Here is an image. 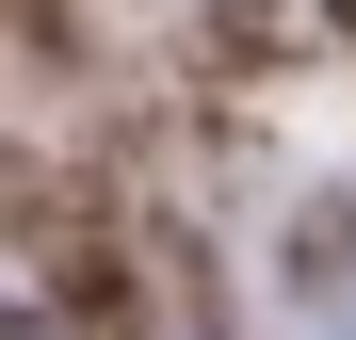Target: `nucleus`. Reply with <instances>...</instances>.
Segmentation results:
<instances>
[{
  "label": "nucleus",
  "instance_id": "1",
  "mask_svg": "<svg viewBox=\"0 0 356 340\" xmlns=\"http://www.w3.org/2000/svg\"><path fill=\"white\" fill-rule=\"evenodd\" d=\"M33 340H49V324H33Z\"/></svg>",
  "mask_w": 356,
  "mask_h": 340
}]
</instances>
